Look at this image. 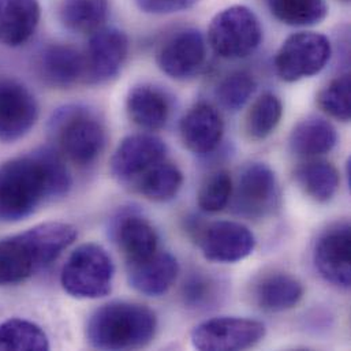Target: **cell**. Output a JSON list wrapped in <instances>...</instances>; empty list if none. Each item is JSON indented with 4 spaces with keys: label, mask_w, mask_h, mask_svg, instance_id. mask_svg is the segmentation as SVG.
Segmentation results:
<instances>
[{
    "label": "cell",
    "mask_w": 351,
    "mask_h": 351,
    "mask_svg": "<svg viewBox=\"0 0 351 351\" xmlns=\"http://www.w3.org/2000/svg\"><path fill=\"white\" fill-rule=\"evenodd\" d=\"M114 272V263L106 249L96 243H84L67 258L60 283L71 297L96 300L111 293Z\"/></svg>",
    "instance_id": "obj_5"
},
{
    "label": "cell",
    "mask_w": 351,
    "mask_h": 351,
    "mask_svg": "<svg viewBox=\"0 0 351 351\" xmlns=\"http://www.w3.org/2000/svg\"><path fill=\"white\" fill-rule=\"evenodd\" d=\"M179 132L184 147L190 152L208 155L221 143L224 123L216 108L208 103H198L184 114Z\"/></svg>",
    "instance_id": "obj_16"
},
{
    "label": "cell",
    "mask_w": 351,
    "mask_h": 351,
    "mask_svg": "<svg viewBox=\"0 0 351 351\" xmlns=\"http://www.w3.org/2000/svg\"><path fill=\"white\" fill-rule=\"evenodd\" d=\"M48 132L63 156L78 167L93 165L107 143L104 123L88 107L77 104L56 110Z\"/></svg>",
    "instance_id": "obj_4"
},
{
    "label": "cell",
    "mask_w": 351,
    "mask_h": 351,
    "mask_svg": "<svg viewBox=\"0 0 351 351\" xmlns=\"http://www.w3.org/2000/svg\"><path fill=\"white\" fill-rule=\"evenodd\" d=\"M350 74H343L331 81L317 96L319 107L330 117L349 122L351 117Z\"/></svg>",
    "instance_id": "obj_32"
},
{
    "label": "cell",
    "mask_w": 351,
    "mask_h": 351,
    "mask_svg": "<svg viewBox=\"0 0 351 351\" xmlns=\"http://www.w3.org/2000/svg\"><path fill=\"white\" fill-rule=\"evenodd\" d=\"M165 141L154 134L126 137L111 158V173L122 183L130 184L154 165L166 159Z\"/></svg>",
    "instance_id": "obj_15"
},
{
    "label": "cell",
    "mask_w": 351,
    "mask_h": 351,
    "mask_svg": "<svg viewBox=\"0 0 351 351\" xmlns=\"http://www.w3.org/2000/svg\"><path fill=\"white\" fill-rule=\"evenodd\" d=\"M204 257L213 263L232 264L249 257L256 247V237L246 226L237 221H213L198 235Z\"/></svg>",
    "instance_id": "obj_11"
},
{
    "label": "cell",
    "mask_w": 351,
    "mask_h": 351,
    "mask_svg": "<svg viewBox=\"0 0 351 351\" xmlns=\"http://www.w3.org/2000/svg\"><path fill=\"white\" fill-rule=\"evenodd\" d=\"M219 293L217 282L205 274H191L182 289V297L189 308L199 309L210 306Z\"/></svg>",
    "instance_id": "obj_33"
},
{
    "label": "cell",
    "mask_w": 351,
    "mask_h": 351,
    "mask_svg": "<svg viewBox=\"0 0 351 351\" xmlns=\"http://www.w3.org/2000/svg\"><path fill=\"white\" fill-rule=\"evenodd\" d=\"M263 29L257 15L245 5L228 7L212 19L208 41L216 55L224 59H242L260 45Z\"/></svg>",
    "instance_id": "obj_6"
},
{
    "label": "cell",
    "mask_w": 351,
    "mask_h": 351,
    "mask_svg": "<svg viewBox=\"0 0 351 351\" xmlns=\"http://www.w3.org/2000/svg\"><path fill=\"white\" fill-rule=\"evenodd\" d=\"M36 70L45 85L70 88L84 80V53L67 44H49L40 51Z\"/></svg>",
    "instance_id": "obj_18"
},
{
    "label": "cell",
    "mask_w": 351,
    "mask_h": 351,
    "mask_svg": "<svg viewBox=\"0 0 351 351\" xmlns=\"http://www.w3.org/2000/svg\"><path fill=\"white\" fill-rule=\"evenodd\" d=\"M137 193L151 201H170L183 184V174L178 166L167 159L154 165L130 183Z\"/></svg>",
    "instance_id": "obj_24"
},
{
    "label": "cell",
    "mask_w": 351,
    "mask_h": 351,
    "mask_svg": "<svg viewBox=\"0 0 351 351\" xmlns=\"http://www.w3.org/2000/svg\"><path fill=\"white\" fill-rule=\"evenodd\" d=\"M112 238L128 263L141 261L158 252L159 237L154 226L134 210L121 212L112 223Z\"/></svg>",
    "instance_id": "obj_17"
},
{
    "label": "cell",
    "mask_w": 351,
    "mask_h": 351,
    "mask_svg": "<svg viewBox=\"0 0 351 351\" xmlns=\"http://www.w3.org/2000/svg\"><path fill=\"white\" fill-rule=\"evenodd\" d=\"M342 1H349V0H342Z\"/></svg>",
    "instance_id": "obj_35"
},
{
    "label": "cell",
    "mask_w": 351,
    "mask_h": 351,
    "mask_svg": "<svg viewBox=\"0 0 351 351\" xmlns=\"http://www.w3.org/2000/svg\"><path fill=\"white\" fill-rule=\"evenodd\" d=\"M37 118L38 106L32 92L16 80L0 77V141L22 138Z\"/></svg>",
    "instance_id": "obj_12"
},
{
    "label": "cell",
    "mask_w": 351,
    "mask_h": 351,
    "mask_svg": "<svg viewBox=\"0 0 351 351\" xmlns=\"http://www.w3.org/2000/svg\"><path fill=\"white\" fill-rule=\"evenodd\" d=\"M271 14L290 26H313L328 12L326 0H267Z\"/></svg>",
    "instance_id": "obj_27"
},
{
    "label": "cell",
    "mask_w": 351,
    "mask_h": 351,
    "mask_svg": "<svg viewBox=\"0 0 351 351\" xmlns=\"http://www.w3.org/2000/svg\"><path fill=\"white\" fill-rule=\"evenodd\" d=\"M282 115H283V106L280 99L274 93L261 95L252 104L246 115V121H245L246 134L256 141L267 138L275 132V129L280 123Z\"/></svg>",
    "instance_id": "obj_28"
},
{
    "label": "cell",
    "mask_w": 351,
    "mask_h": 351,
    "mask_svg": "<svg viewBox=\"0 0 351 351\" xmlns=\"http://www.w3.org/2000/svg\"><path fill=\"white\" fill-rule=\"evenodd\" d=\"M130 119L145 130H160L169 122L171 106L167 95L152 85L134 86L126 100Z\"/></svg>",
    "instance_id": "obj_22"
},
{
    "label": "cell",
    "mask_w": 351,
    "mask_h": 351,
    "mask_svg": "<svg viewBox=\"0 0 351 351\" xmlns=\"http://www.w3.org/2000/svg\"><path fill=\"white\" fill-rule=\"evenodd\" d=\"M77 238L67 223H44L0 241V286L18 285L51 265Z\"/></svg>",
    "instance_id": "obj_2"
},
{
    "label": "cell",
    "mask_w": 351,
    "mask_h": 351,
    "mask_svg": "<svg viewBox=\"0 0 351 351\" xmlns=\"http://www.w3.org/2000/svg\"><path fill=\"white\" fill-rule=\"evenodd\" d=\"M179 264L167 252H156L148 258L128 263L130 286L147 297H160L176 283Z\"/></svg>",
    "instance_id": "obj_19"
},
{
    "label": "cell",
    "mask_w": 351,
    "mask_h": 351,
    "mask_svg": "<svg viewBox=\"0 0 351 351\" xmlns=\"http://www.w3.org/2000/svg\"><path fill=\"white\" fill-rule=\"evenodd\" d=\"M295 182L306 195L317 202L332 199L339 187V173L328 162L312 160L300 166L294 173Z\"/></svg>",
    "instance_id": "obj_26"
},
{
    "label": "cell",
    "mask_w": 351,
    "mask_h": 351,
    "mask_svg": "<svg viewBox=\"0 0 351 351\" xmlns=\"http://www.w3.org/2000/svg\"><path fill=\"white\" fill-rule=\"evenodd\" d=\"M108 10V0H62L59 19L71 32L92 34L103 27Z\"/></svg>",
    "instance_id": "obj_25"
},
{
    "label": "cell",
    "mask_w": 351,
    "mask_h": 351,
    "mask_svg": "<svg viewBox=\"0 0 351 351\" xmlns=\"http://www.w3.org/2000/svg\"><path fill=\"white\" fill-rule=\"evenodd\" d=\"M232 190L234 184L230 173L226 170H217L206 176L202 182L197 194L198 206L209 213L220 212L230 202Z\"/></svg>",
    "instance_id": "obj_31"
},
{
    "label": "cell",
    "mask_w": 351,
    "mask_h": 351,
    "mask_svg": "<svg viewBox=\"0 0 351 351\" xmlns=\"http://www.w3.org/2000/svg\"><path fill=\"white\" fill-rule=\"evenodd\" d=\"M129 53V38L117 27H101L92 33L84 52V81L100 85L114 80Z\"/></svg>",
    "instance_id": "obj_9"
},
{
    "label": "cell",
    "mask_w": 351,
    "mask_h": 351,
    "mask_svg": "<svg viewBox=\"0 0 351 351\" xmlns=\"http://www.w3.org/2000/svg\"><path fill=\"white\" fill-rule=\"evenodd\" d=\"M338 143L335 128L324 118L308 117L293 129L290 149L300 158H316L331 152Z\"/></svg>",
    "instance_id": "obj_23"
},
{
    "label": "cell",
    "mask_w": 351,
    "mask_h": 351,
    "mask_svg": "<svg viewBox=\"0 0 351 351\" xmlns=\"http://www.w3.org/2000/svg\"><path fill=\"white\" fill-rule=\"evenodd\" d=\"M278 198V180L267 165L250 163L241 171L234 195V208L239 215L265 216L275 209Z\"/></svg>",
    "instance_id": "obj_13"
},
{
    "label": "cell",
    "mask_w": 351,
    "mask_h": 351,
    "mask_svg": "<svg viewBox=\"0 0 351 351\" xmlns=\"http://www.w3.org/2000/svg\"><path fill=\"white\" fill-rule=\"evenodd\" d=\"M265 334L267 328L261 322L243 317H217L194 327L190 341L197 350H246L258 345Z\"/></svg>",
    "instance_id": "obj_8"
},
{
    "label": "cell",
    "mask_w": 351,
    "mask_h": 351,
    "mask_svg": "<svg viewBox=\"0 0 351 351\" xmlns=\"http://www.w3.org/2000/svg\"><path fill=\"white\" fill-rule=\"evenodd\" d=\"M37 0H0V43L8 47L25 44L40 22Z\"/></svg>",
    "instance_id": "obj_21"
},
{
    "label": "cell",
    "mask_w": 351,
    "mask_h": 351,
    "mask_svg": "<svg viewBox=\"0 0 351 351\" xmlns=\"http://www.w3.org/2000/svg\"><path fill=\"white\" fill-rule=\"evenodd\" d=\"M158 330L156 315L133 302H110L89 319L86 338L99 350H136L148 346Z\"/></svg>",
    "instance_id": "obj_3"
},
{
    "label": "cell",
    "mask_w": 351,
    "mask_h": 351,
    "mask_svg": "<svg viewBox=\"0 0 351 351\" xmlns=\"http://www.w3.org/2000/svg\"><path fill=\"white\" fill-rule=\"evenodd\" d=\"M71 176L58 152L43 148L0 165V220L19 221L67 195Z\"/></svg>",
    "instance_id": "obj_1"
},
{
    "label": "cell",
    "mask_w": 351,
    "mask_h": 351,
    "mask_svg": "<svg viewBox=\"0 0 351 351\" xmlns=\"http://www.w3.org/2000/svg\"><path fill=\"white\" fill-rule=\"evenodd\" d=\"M254 304L267 312H285L297 306L304 297L302 283L286 272L260 276L252 289Z\"/></svg>",
    "instance_id": "obj_20"
},
{
    "label": "cell",
    "mask_w": 351,
    "mask_h": 351,
    "mask_svg": "<svg viewBox=\"0 0 351 351\" xmlns=\"http://www.w3.org/2000/svg\"><path fill=\"white\" fill-rule=\"evenodd\" d=\"M205 58L206 44L202 33L189 27L176 32L166 40L159 49L158 64L169 77L186 80L201 70Z\"/></svg>",
    "instance_id": "obj_14"
},
{
    "label": "cell",
    "mask_w": 351,
    "mask_h": 351,
    "mask_svg": "<svg viewBox=\"0 0 351 351\" xmlns=\"http://www.w3.org/2000/svg\"><path fill=\"white\" fill-rule=\"evenodd\" d=\"M198 0H137L138 7L149 14H171L193 7Z\"/></svg>",
    "instance_id": "obj_34"
},
{
    "label": "cell",
    "mask_w": 351,
    "mask_h": 351,
    "mask_svg": "<svg viewBox=\"0 0 351 351\" xmlns=\"http://www.w3.org/2000/svg\"><path fill=\"white\" fill-rule=\"evenodd\" d=\"M49 342L34 323L12 319L0 324V350L45 351Z\"/></svg>",
    "instance_id": "obj_29"
},
{
    "label": "cell",
    "mask_w": 351,
    "mask_h": 351,
    "mask_svg": "<svg viewBox=\"0 0 351 351\" xmlns=\"http://www.w3.org/2000/svg\"><path fill=\"white\" fill-rule=\"evenodd\" d=\"M257 84L247 71H234L224 77L216 88V99L228 111L241 110L253 96Z\"/></svg>",
    "instance_id": "obj_30"
},
{
    "label": "cell",
    "mask_w": 351,
    "mask_h": 351,
    "mask_svg": "<svg viewBox=\"0 0 351 351\" xmlns=\"http://www.w3.org/2000/svg\"><path fill=\"white\" fill-rule=\"evenodd\" d=\"M331 53V43L324 34L300 32L283 43L275 58V69L283 81L295 82L319 74Z\"/></svg>",
    "instance_id": "obj_7"
},
{
    "label": "cell",
    "mask_w": 351,
    "mask_h": 351,
    "mask_svg": "<svg viewBox=\"0 0 351 351\" xmlns=\"http://www.w3.org/2000/svg\"><path fill=\"white\" fill-rule=\"evenodd\" d=\"M351 227L349 221L330 224L317 238L313 260L322 278L339 289L351 286Z\"/></svg>",
    "instance_id": "obj_10"
}]
</instances>
